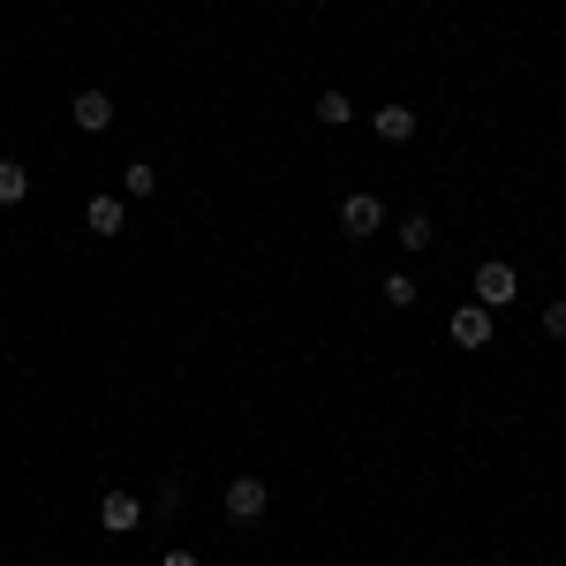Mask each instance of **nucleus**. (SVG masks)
<instances>
[{
    "mask_svg": "<svg viewBox=\"0 0 566 566\" xmlns=\"http://www.w3.org/2000/svg\"><path fill=\"white\" fill-rule=\"evenodd\" d=\"M151 189H159V166L129 159V166H122V197H151Z\"/></svg>",
    "mask_w": 566,
    "mask_h": 566,
    "instance_id": "nucleus-12",
    "label": "nucleus"
},
{
    "mask_svg": "<svg viewBox=\"0 0 566 566\" xmlns=\"http://www.w3.org/2000/svg\"><path fill=\"white\" fill-rule=\"evenodd\" d=\"M23 197H30V166L23 159H0V212H15Z\"/></svg>",
    "mask_w": 566,
    "mask_h": 566,
    "instance_id": "nucleus-9",
    "label": "nucleus"
},
{
    "mask_svg": "<svg viewBox=\"0 0 566 566\" xmlns=\"http://www.w3.org/2000/svg\"><path fill=\"white\" fill-rule=\"evenodd\" d=\"M151 514H159V521H174V514H181V483H159V499H151Z\"/></svg>",
    "mask_w": 566,
    "mask_h": 566,
    "instance_id": "nucleus-14",
    "label": "nucleus"
},
{
    "mask_svg": "<svg viewBox=\"0 0 566 566\" xmlns=\"http://www.w3.org/2000/svg\"><path fill=\"white\" fill-rule=\"evenodd\" d=\"M317 122H325V129H348V122H355V99H348V91H325V99H317Z\"/></svg>",
    "mask_w": 566,
    "mask_h": 566,
    "instance_id": "nucleus-11",
    "label": "nucleus"
},
{
    "mask_svg": "<svg viewBox=\"0 0 566 566\" xmlns=\"http://www.w3.org/2000/svg\"><path fill=\"white\" fill-rule=\"evenodd\" d=\"M416 294H424L416 273H386V302H393V310H416Z\"/></svg>",
    "mask_w": 566,
    "mask_h": 566,
    "instance_id": "nucleus-13",
    "label": "nucleus"
},
{
    "mask_svg": "<svg viewBox=\"0 0 566 566\" xmlns=\"http://www.w3.org/2000/svg\"><path fill=\"white\" fill-rule=\"evenodd\" d=\"M159 566H197V559H189V552H166V559H159Z\"/></svg>",
    "mask_w": 566,
    "mask_h": 566,
    "instance_id": "nucleus-16",
    "label": "nucleus"
},
{
    "mask_svg": "<svg viewBox=\"0 0 566 566\" xmlns=\"http://www.w3.org/2000/svg\"><path fill=\"white\" fill-rule=\"evenodd\" d=\"M68 122H76L84 137H106V129H114V99H106V91H76V99H68Z\"/></svg>",
    "mask_w": 566,
    "mask_h": 566,
    "instance_id": "nucleus-5",
    "label": "nucleus"
},
{
    "mask_svg": "<svg viewBox=\"0 0 566 566\" xmlns=\"http://www.w3.org/2000/svg\"><path fill=\"white\" fill-rule=\"evenodd\" d=\"M265 506H273V483L265 476H235L227 483V521H257Z\"/></svg>",
    "mask_w": 566,
    "mask_h": 566,
    "instance_id": "nucleus-4",
    "label": "nucleus"
},
{
    "mask_svg": "<svg viewBox=\"0 0 566 566\" xmlns=\"http://www.w3.org/2000/svg\"><path fill=\"white\" fill-rule=\"evenodd\" d=\"M476 302H483V310H506V302H514V294H521V273H514V265H506V257H483V265H476Z\"/></svg>",
    "mask_w": 566,
    "mask_h": 566,
    "instance_id": "nucleus-1",
    "label": "nucleus"
},
{
    "mask_svg": "<svg viewBox=\"0 0 566 566\" xmlns=\"http://www.w3.org/2000/svg\"><path fill=\"white\" fill-rule=\"evenodd\" d=\"M491 566H514V559H491Z\"/></svg>",
    "mask_w": 566,
    "mask_h": 566,
    "instance_id": "nucleus-17",
    "label": "nucleus"
},
{
    "mask_svg": "<svg viewBox=\"0 0 566 566\" xmlns=\"http://www.w3.org/2000/svg\"><path fill=\"white\" fill-rule=\"evenodd\" d=\"M393 235H401V250H430V242H438V227H430V212H408V219H401Z\"/></svg>",
    "mask_w": 566,
    "mask_h": 566,
    "instance_id": "nucleus-10",
    "label": "nucleus"
},
{
    "mask_svg": "<svg viewBox=\"0 0 566 566\" xmlns=\"http://www.w3.org/2000/svg\"><path fill=\"white\" fill-rule=\"evenodd\" d=\"M445 332H453V348H491V310L483 302H461L445 317Z\"/></svg>",
    "mask_w": 566,
    "mask_h": 566,
    "instance_id": "nucleus-6",
    "label": "nucleus"
},
{
    "mask_svg": "<svg viewBox=\"0 0 566 566\" xmlns=\"http://www.w3.org/2000/svg\"><path fill=\"white\" fill-rule=\"evenodd\" d=\"M204 8H212V0H204Z\"/></svg>",
    "mask_w": 566,
    "mask_h": 566,
    "instance_id": "nucleus-18",
    "label": "nucleus"
},
{
    "mask_svg": "<svg viewBox=\"0 0 566 566\" xmlns=\"http://www.w3.org/2000/svg\"><path fill=\"white\" fill-rule=\"evenodd\" d=\"M378 227H386V197H370V189H355V197L340 204V235H348V242H370Z\"/></svg>",
    "mask_w": 566,
    "mask_h": 566,
    "instance_id": "nucleus-2",
    "label": "nucleus"
},
{
    "mask_svg": "<svg viewBox=\"0 0 566 566\" xmlns=\"http://www.w3.org/2000/svg\"><path fill=\"white\" fill-rule=\"evenodd\" d=\"M544 332H552V340H566V294H559V302H544Z\"/></svg>",
    "mask_w": 566,
    "mask_h": 566,
    "instance_id": "nucleus-15",
    "label": "nucleus"
},
{
    "mask_svg": "<svg viewBox=\"0 0 566 566\" xmlns=\"http://www.w3.org/2000/svg\"><path fill=\"white\" fill-rule=\"evenodd\" d=\"M370 129H378V143H416L424 122H416V106H378V114H370Z\"/></svg>",
    "mask_w": 566,
    "mask_h": 566,
    "instance_id": "nucleus-7",
    "label": "nucleus"
},
{
    "mask_svg": "<svg viewBox=\"0 0 566 566\" xmlns=\"http://www.w3.org/2000/svg\"><path fill=\"white\" fill-rule=\"evenodd\" d=\"M99 529H106V537H137L143 529V499L137 491H106V499H99Z\"/></svg>",
    "mask_w": 566,
    "mask_h": 566,
    "instance_id": "nucleus-3",
    "label": "nucleus"
},
{
    "mask_svg": "<svg viewBox=\"0 0 566 566\" xmlns=\"http://www.w3.org/2000/svg\"><path fill=\"white\" fill-rule=\"evenodd\" d=\"M84 227H91L99 242H114V235L129 227V212H122V197H91V204H84Z\"/></svg>",
    "mask_w": 566,
    "mask_h": 566,
    "instance_id": "nucleus-8",
    "label": "nucleus"
}]
</instances>
